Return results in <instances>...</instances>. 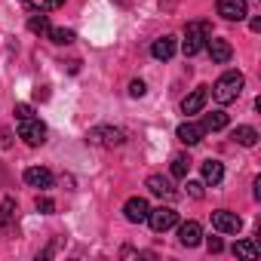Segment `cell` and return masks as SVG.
I'll return each instance as SVG.
<instances>
[{
  "instance_id": "cell-1",
  "label": "cell",
  "mask_w": 261,
  "mask_h": 261,
  "mask_svg": "<svg viewBox=\"0 0 261 261\" xmlns=\"http://www.w3.org/2000/svg\"><path fill=\"white\" fill-rule=\"evenodd\" d=\"M243 86H246V77H243L240 71H224V74L215 80V86H212V98H215L218 105H230V101L240 98Z\"/></svg>"
},
{
  "instance_id": "cell-2",
  "label": "cell",
  "mask_w": 261,
  "mask_h": 261,
  "mask_svg": "<svg viewBox=\"0 0 261 261\" xmlns=\"http://www.w3.org/2000/svg\"><path fill=\"white\" fill-rule=\"evenodd\" d=\"M209 34H212L209 22H188V28H185V43H181L185 56H197V53H203Z\"/></svg>"
},
{
  "instance_id": "cell-3",
  "label": "cell",
  "mask_w": 261,
  "mask_h": 261,
  "mask_svg": "<svg viewBox=\"0 0 261 261\" xmlns=\"http://www.w3.org/2000/svg\"><path fill=\"white\" fill-rule=\"evenodd\" d=\"M86 139L92 145H98V148H120L126 142V133H123V129H117V126H92Z\"/></svg>"
},
{
  "instance_id": "cell-4",
  "label": "cell",
  "mask_w": 261,
  "mask_h": 261,
  "mask_svg": "<svg viewBox=\"0 0 261 261\" xmlns=\"http://www.w3.org/2000/svg\"><path fill=\"white\" fill-rule=\"evenodd\" d=\"M19 139H25V145L37 148L46 142V126L37 117H25V120H19Z\"/></svg>"
},
{
  "instance_id": "cell-5",
  "label": "cell",
  "mask_w": 261,
  "mask_h": 261,
  "mask_svg": "<svg viewBox=\"0 0 261 261\" xmlns=\"http://www.w3.org/2000/svg\"><path fill=\"white\" fill-rule=\"evenodd\" d=\"M148 224H151L157 233H166L169 227H175V224H178V212H175L172 206H160V209H151V212H148Z\"/></svg>"
},
{
  "instance_id": "cell-6",
  "label": "cell",
  "mask_w": 261,
  "mask_h": 261,
  "mask_svg": "<svg viewBox=\"0 0 261 261\" xmlns=\"http://www.w3.org/2000/svg\"><path fill=\"white\" fill-rule=\"evenodd\" d=\"M218 16L227 19V22H243L249 16V7H246V0H218L215 4Z\"/></svg>"
},
{
  "instance_id": "cell-7",
  "label": "cell",
  "mask_w": 261,
  "mask_h": 261,
  "mask_svg": "<svg viewBox=\"0 0 261 261\" xmlns=\"http://www.w3.org/2000/svg\"><path fill=\"white\" fill-rule=\"evenodd\" d=\"M148 212H151V206H148L145 197H129V200L123 203V215H126V221H133V224L148 221Z\"/></svg>"
},
{
  "instance_id": "cell-8",
  "label": "cell",
  "mask_w": 261,
  "mask_h": 261,
  "mask_svg": "<svg viewBox=\"0 0 261 261\" xmlns=\"http://www.w3.org/2000/svg\"><path fill=\"white\" fill-rule=\"evenodd\" d=\"M212 227H215L218 233H240L243 221H240V215H237V212L218 209V212H212Z\"/></svg>"
},
{
  "instance_id": "cell-9",
  "label": "cell",
  "mask_w": 261,
  "mask_h": 261,
  "mask_svg": "<svg viewBox=\"0 0 261 261\" xmlns=\"http://www.w3.org/2000/svg\"><path fill=\"white\" fill-rule=\"evenodd\" d=\"M206 49H209V56H212L215 65H227L230 56H233V46H230L227 40H221V37H212V34H209V40H206Z\"/></svg>"
},
{
  "instance_id": "cell-10",
  "label": "cell",
  "mask_w": 261,
  "mask_h": 261,
  "mask_svg": "<svg viewBox=\"0 0 261 261\" xmlns=\"http://www.w3.org/2000/svg\"><path fill=\"white\" fill-rule=\"evenodd\" d=\"M53 172L49 169H43V166H28L25 169V185L28 188H40V191H49L53 188Z\"/></svg>"
},
{
  "instance_id": "cell-11",
  "label": "cell",
  "mask_w": 261,
  "mask_h": 261,
  "mask_svg": "<svg viewBox=\"0 0 261 261\" xmlns=\"http://www.w3.org/2000/svg\"><path fill=\"white\" fill-rule=\"evenodd\" d=\"M178 142H185L188 148L191 145H200L203 142V136H206V129H203V123H194V120H185L181 126H178Z\"/></svg>"
},
{
  "instance_id": "cell-12",
  "label": "cell",
  "mask_w": 261,
  "mask_h": 261,
  "mask_svg": "<svg viewBox=\"0 0 261 261\" xmlns=\"http://www.w3.org/2000/svg\"><path fill=\"white\" fill-rule=\"evenodd\" d=\"M175 49H178V40H175L172 34H163V37H157V40H154L151 56H154L157 62H169V59L175 56Z\"/></svg>"
},
{
  "instance_id": "cell-13",
  "label": "cell",
  "mask_w": 261,
  "mask_h": 261,
  "mask_svg": "<svg viewBox=\"0 0 261 261\" xmlns=\"http://www.w3.org/2000/svg\"><path fill=\"white\" fill-rule=\"evenodd\" d=\"M148 191L154 197H160V200H175L178 197V191L172 188V181L166 175H148Z\"/></svg>"
},
{
  "instance_id": "cell-14",
  "label": "cell",
  "mask_w": 261,
  "mask_h": 261,
  "mask_svg": "<svg viewBox=\"0 0 261 261\" xmlns=\"http://www.w3.org/2000/svg\"><path fill=\"white\" fill-rule=\"evenodd\" d=\"M206 98H209V89L206 86H200V89H194L191 95H185V101H181V111L191 117V114H200L203 108H206Z\"/></svg>"
},
{
  "instance_id": "cell-15",
  "label": "cell",
  "mask_w": 261,
  "mask_h": 261,
  "mask_svg": "<svg viewBox=\"0 0 261 261\" xmlns=\"http://www.w3.org/2000/svg\"><path fill=\"white\" fill-rule=\"evenodd\" d=\"M178 243L188 246V249H191V246H200V243H203V227H200L197 221H185V224L178 227Z\"/></svg>"
},
{
  "instance_id": "cell-16",
  "label": "cell",
  "mask_w": 261,
  "mask_h": 261,
  "mask_svg": "<svg viewBox=\"0 0 261 261\" xmlns=\"http://www.w3.org/2000/svg\"><path fill=\"white\" fill-rule=\"evenodd\" d=\"M221 178H224V166L218 160H206L203 163V181L215 188V185H221Z\"/></svg>"
},
{
  "instance_id": "cell-17",
  "label": "cell",
  "mask_w": 261,
  "mask_h": 261,
  "mask_svg": "<svg viewBox=\"0 0 261 261\" xmlns=\"http://www.w3.org/2000/svg\"><path fill=\"white\" fill-rule=\"evenodd\" d=\"M233 139H237V145H243V148H255L258 145V133L252 126H237L233 129Z\"/></svg>"
},
{
  "instance_id": "cell-18",
  "label": "cell",
  "mask_w": 261,
  "mask_h": 261,
  "mask_svg": "<svg viewBox=\"0 0 261 261\" xmlns=\"http://www.w3.org/2000/svg\"><path fill=\"white\" fill-rule=\"evenodd\" d=\"M224 126H227V114L224 111H212V114L203 117V129H206V133H218V129H224Z\"/></svg>"
},
{
  "instance_id": "cell-19",
  "label": "cell",
  "mask_w": 261,
  "mask_h": 261,
  "mask_svg": "<svg viewBox=\"0 0 261 261\" xmlns=\"http://www.w3.org/2000/svg\"><path fill=\"white\" fill-rule=\"evenodd\" d=\"M46 34H49V40H53V43H59V46L74 43V31H71V28H49Z\"/></svg>"
},
{
  "instance_id": "cell-20",
  "label": "cell",
  "mask_w": 261,
  "mask_h": 261,
  "mask_svg": "<svg viewBox=\"0 0 261 261\" xmlns=\"http://www.w3.org/2000/svg\"><path fill=\"white\" fill-rule=\"evenodd\" d=\"M25 4L31 10H37V13H53V10H59L65 4V0H25Z\"/></svg>"
},
{
  "instance_id": "cell-21",
  "label": "cell",
  "mask_w": 261,
  "mask_h": 261,
  "mask_svg": "<svg viewBox=\"0 0 261 261\" xmlns=\"http://www.w3.org/2000/svg\"><path fill=\"white\" fill-rule=\"evenodd\" d=\"M188 169H191V160H188L185 154L172 157V175H175V178H188Z\"/></svg>"
},
{
  "instance_id": "cell-22",
  "label": "cell",
  "mask_w": 261,
  "mask_h": 261,
  "mask_svg": "<svg viewBox=\"0 0 261 261\" xmlns=\"http://www.w3.org/2000/svg\"><path fill=\"white\" fill-rule=\"evenodd\" d=\"M233 255H243V258H258V246L249 243V240H240L233 243Z\"/></svg>"
},
{
  "instance_id": "cell-23",
  "label": "cell",
  "mask_w": 261,
  "mask_h": 261,
  "mask_svg": "<svg viewBox=\"0 0 261 261\" xmlns=\"http://www.w3.org/2000/svg\"><path fill=\"white\" fill-rule=\"evenodd\" d=\"M28 28H31L34 34H46V31H49V19H46L43 13H37V16L28 19Z\"/></svg>"
},
{
  "instance_id": "cell-24",
  "label": "cell",
  "mask_w": 261,
  "mask_h": 261,
  "mask_svg": "<svg viewBox=\"0 0 261 261\" xmlns=\"http://www.w3.org/2000/svg\"><path fill=\"white\" fill-rule=\"evenodd\" d=\"M13 215H16V203L13 200H4V203H0V227H4Z\"/></svg>"
},
{
  "instance_id": "cell-25",
  "label": "cell",
  "mask_w": 261,
  "mask_h": 261,
  "mask_svg": "<svg viewBox=\"0 0 261 261\" xmlns=\"http://www.w3.org/2000/svg\"><path fill=\"white\" fill-rule=\"evenodd\" d=\"M34 206H37V212H43V215H53V212H56V203H53L49 197H37Z\"/></svg>"
},
{
  "instance_id": "cell-26",
  "label": "cell",
  "mask_w": 261,
  "mask_h": 261,
  "mask_svg": "<svg viewBox=\"0 0 261 261\" xmlns=\"http://www.w3.org/2000/svg\"><path fill=\"white\" fill-rule=\"evenodd\" d=\"M148 92V86L142 83V80H133V83H129V95H133V98H142Z\"/></svg>"
},
{
  "instance_id": "cell-27",
  "label": "cell",
  "mask_w": 261,
  "mask_h": 261,
  "mask_svg": "<svg viewBox=\"0 0 261 261\" xmlns=\"http://www.w3.org/2000/svg\"><path fill=\"white\" fill-rule=\"evenodd\" d=\"M206 249H209V252H215V255H218V252H221V249H224V243H221V237H209V240H206Z\"/></svg>"
},
{
  "instance_id": "cell-28",
  "label": "cell",
  "mask_w": 261,
  "mask_h": 261,
  "mask_svg": "<svg viewBox=\"0 0 261 261\" xmlns=\"http://www.w3.org/2000/svg\"><path fill=\"white\" fill-rule=\"evenodd\" d=\"M188 194H191L194 200H200V197H203V185H200V181H188Z\"/></svg>"
},
{
  "instance_id": "cell-29",
  "label": "cell",
  "mask_w": 261,
  "mask_h": 261,
  "mask_svg": "<svg viewBox=\"0 0 261 261\" xmlns=\"http://www.w3.org/2000/svg\"><path fill=\"white\" fill-rule=\"evenodd\" d=\"M16 117H19V120H25V117H34L31 105H16Z\"/></svg>"
},
{
  "instance_id": "cell-30",
  "label": "cell",
  "mask_w": 261,
  "mask_h": 261,
  "mask_svg": "<svg viewBox=\"0 0 261 261\" xmlns=\"http://www.w3.org/2000/svg\"><path fill=\"white\" fill-rule=\"evenodd\" d=\"M0 148H10V133L7 129H0Z\"/></svg>"
}]
</instances>
